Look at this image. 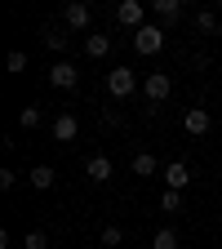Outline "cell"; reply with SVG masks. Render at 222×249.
I'll return each mask as SVG.
<instances>
[{"label": "cell", "mask_w": 222, "mask_h": 249, "mask_svg": "<svg viewBox=\"0 0 222 249\" xmlns=\"http://www.w3.org/2000/svg\"><path fill=\"white\" fill-rule=\"evenodd\" d=\"M134 49L147 53V58H151V53H160V49H165V31L155 27V22H147L142 31H134Z\"/></svg>", "instance_id": "obj_1"}, {"label": "cell", "mask_w": 222, "mask_h": 249, "mask_svg": "<svg viewBox=\"0 0 222 249\" xmlns=\"http://www.w3.org/2000/svg\"><path fill=\"white\" fill-rule=\"evenodd\" d=\"M134 89H138V80H134V67H116V71L107 76V93H111V98H129Z\"/></svg>", "instance_id": "obj_2"}, {"label": "cell", "mask_w": 222, "mask_h": 249, "mask_svg": "<svg viewBox=\"0 0 222 249\" xmlns=\"http://www.w3.org/2000/svg\"><path fill=\"white\" fill-rule=\"evenodd\" d=\"M116 22H124V27L142 31V27H147V9L138 5V0H120V5H116Z\"/></svg>", "instance_id": "obj_3"}, {"label": "cell", "mask_w": 222, "mask_h": 249, "mask_svg": "<svg viewBox=\"0 0 222 249\" xmlns=\"http://www.w3.org/2000/svg\"><path fill=\"white\" fill-rule=\"evenodd\" d=\"M169 89H173V80H169V71H151L147 80H142V93L151 103H165L169 98Z\"/></svg>", "instance_id": "obj_4"}, {"label": "cell", "mask_w": 222, "mask_h": 249, "mask_svg": "<svg viewBox=\"0 0 222 249\" xmlns=\"http://www.w3.org/2000/svg\"><path fill=\"white\" fill-rule=\"evenodd\" d=\"M62 22H67L71 31H89V22H93V9L85 5V0H76V5H67V14H62Z\"/></svg>", "instance_id": "obj_5"}, {"label": "cell", "mask_w": 222, "mask_h": 249, "mask_svg": "<svg viewBox=\"0 0 222 249\" xmlns=\"http://www.w3.org/2000/svg\"><path fill=\"white\" fill-rule=\"evenodd\" d=\"M76 80H80V71L71 67V62H53L49 67V85L53 89H76Z\"/></svg>", "instance_id": "obj_6"}, {"label": "cell", "mask_w": 222, "mask_h": 249, "mask_svg": "<svg viewBox=\"0 0 222 249\" xmlns=\"http://www.w3.org/2000/svg\"><path fill=\"white\" fill-rule=\"evenodd\" d=\"M76 134H80V120H76L71 111H62V116L53 120V138H58V142H71Z\"/></svg>", "instance_id": "obj_7"}, {"label": "cell", "mask_w": 222, "mask_h": 249, "mask_svg": "<svg viewBox=\"0 0 222 249\" xmlns=\"http://www.w3.org/2000/svg\"><path fill=\"white\" fill-rule=\"evenodd\" d=\"M182 124H187V134H196V138H200V134H209V124H213V120H209L205 107H191V111L182 116Z\"/></svg>", "instance_id": "obj_8"}, {"label": "cell", "mask_w": 222, "mask_h": 249, "mask_svg": "<svg viewBox=\"0 0 222 249\" xmlns=\"http://www.w3.org/2000/svg\"><path fill=\"white\" fill-rule=\"evenodd\" d=\"M165 182H169V192H182V187L191 182V169H187L182 160H173V165L165 169Z\"/></svg>", "instance_id": "obj_9"}, {"label": "cell", "mask_w": 222, "mask_h": 249, "mask_svg": "<svg viewBox=\"0 0 222 249\" xmlns=\"http://www.w3.org/2000/svg\"><path fill=\"white\" fill-rule=\"evenodd\" d=\"M85 174L93 182H107L111 178V160H107V156H89V160H85Z\"/></svg>", "instance_id": "obj_10"}, {"label": "cell", "mask_w": 222, "mask_h": 249, "mask_svg": "<svg viewBox=\"0 0 222 249\" xmlns=\"http://www.w3.org/2000/svg\"><path fill=\"white\" fill-rule=\"evenodd\" d=\"M27 182H31V187H36V192H49V187L58 182V174H53L49 165H36V169H31V174H27Z\"/></svg>", "instance_id": "obj_11"}, {"label": "cell", "mask_w": 222, "mask_h": 249, "mask_svg": "<svg viewBox=\"0 0 222 249\" xmlns=\"http://www.w3.org/2000/svg\"><path fill=\"white\" fill-rule=\"evenodd\" d=\"M155 18H160V22H178L182 18V5H178V0H155Z\"/></svg>", "instance_id": "obj_12"}, {"label": "cell", "mask_w": 222, "mask_h": 249, "mask_svg": "<svg viewBox=\"0 0 222 249\" xmlns=\"http://www.w3.org/2000/svg\"><path fill=\"white\" fill-rule=\"evenodd\" d=\"M107 49H111V40L102 36V31H93V36H85V53H89V58H107Z\"/></svg>", "instance_id": "obj_13"}, {"label": "cell", "mask_w": 222, "mask_h": 249, "mask_svg": "<svg viewBox=\"0 0 222 249\" xmlns=\"http://www.w3.org/2000/svg\"><path fill=\"white\" fill-rule=\"evenodd\" d=\"M134 174H138V178H151V174H155V156H151V151H138V156H134Z\"/></svg>", "instance_id": "obj_14"}, {"label": "cell", "mask_w": 222, "mask_h": 249, "mask_svg": "<svg viewBox=\"0 0 222 249\" xmlns=\"http://www.w3.org/2000/svg\"><path fill=\"white\" fill-rule=\"evenodd\" d=\"M196 27H200V36H213V31H218V14L213 9H200L196 14Z\"/></svg>", "instance_id": "obj_15"}, {"label": "cell", "mask_w": 222, "mask_h": 249, "mask_svg": "<svg viewBox=\"0 0 222 249\" xmlns=\"http://www.w3.org/2000/svg\"><path fill=\"white\" fill-rule=\"evenodd\" d=\"M18 124H22V129H36V124H40V107H22L18 111Z\"/></svg>", "instance_id": "obj_16"}, {"label": "cell", "mask_w": 222, "mask_h": 249, "mask_svg": "<svg viewBox=\"0 0 222 249\" xmlns=\"http://www.w3.org/2000/svg\"><path fill=\"white\" fill-rule=\"evenodd\" d=\"M151 249H178V236L165 227V231H155V240H151Z\"/></svg>", "instance_id": "obj_17"}, {"label": "cell", "mask_w": 222, "mask_h": 249, "mask_svg": "<svg viewBox=\"0 0 222 249\" xmlns=\"http://www.w3.org/2000/svg\"><path fill=\"white\" fill-rule=\"evenodd\" d=\"M5 67H9V71H27V53H22V49H14V53L5 58Z\"/></svg>", "instance_id": "obj_18"}, {"label": "cell", "mask_w": 222, "mask_h": 249, "mask_svg": "<svg viewBox=\"0 0 222 249\" xmlns=\"http://www.w3.org/2000/svg\"><path fill=\"white\" fill-rule=\"evenodd\" d=\"M178 205H182V196H178V192H169V187H165V196H160V209H165V213H173Z\"/></svg>", "instance_id": "obj_19"}, {"label": "cell", "mask_w": 222, "mask_h": 249, "mask_svg": "<svg viewBox=\"0 0 222 249\" xmlns=\"http://www.w3.org/2000/svg\"><path fill=\"white\" fill-rule=\"evenodd\" d=\"M120 240H124V231H120V227H102V245H107V249H116Z\"/></svg>", "instance_id": "obj_20"}, {"label": "cell", "mask_w": 222, "mask_h": 249, "mask_svg": "<svg viewBox=\"0 0 222 249\" xmlns=\"http://www.w3.org/2000/svg\"><path fill=\"white\" fill-rule=\"evenodd\" d=\"M27 249H49V236L45 231H27Z\"/></svg>", "instance_id": "obj_21"}, {"label": "cell", "mask_w": 222, "mask_h": 249, "mask_svg": "<svg viewBox=\"0 0 222 249\" xmlns=\"http://www.w3.org/2000/svg\"><path fill=\"white\" fill-rule=\"evenodd\" d=\"M14 182H18V174H14V169H0V187H5V192H9Z\"/></svg>", "instance_id": "obj_22"}, {"label": "cell", "mask_w": 222, "mask_h": 249, "mask_svg": "<svg viewBox=\"0 0 222 249\" xmlns=\"http://www.w3.org/2000/svg\"><path fill=\"white\" fill-rule=\"evenodd\" d=\"M45 45L49 49H67V36H58V31H53V36H45Z\"/></svg>", "instance_id": "obj_23"}]
</instances>
